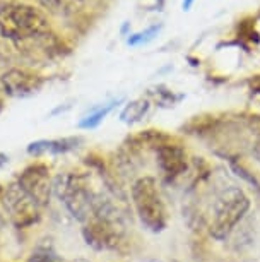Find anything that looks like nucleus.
I'll use <instances>...</instances> for the list:
<instances>
[{"instance_id":"nucleus-3","label":"nucleus","mask_w":260,"mask_h":262,"mask_svg":"<svg viewBox=\"0 0 260 262\" xmlns=\"http://www.w3.org/2000/svg\"><path fill=\"white\" fill-rule=\"evenodd\" d=\"M132 202L140 223L149 231L159 233L166 228V207L153 177H140L132 185Z\"/></svg>"},{"instance_id":"nucleus-16","label":"nucleus","mask_w":260,"mask_h":262,"mask_svg":"<svg viewBox=\"0 0 260 262\" xmlns=\"http://www.w3.org/2000/svg\"><path fill=\"white\" fill-rule=\"evenodd\" d=\"M253 155H255V158H257V161L260 163V139L257 141V144L253 146Z\"/></svg>"},{"instance_id":"nucleus-6","label":"nucleus","mask_w":260,"mask_h":262,"mask_svg":"<svg viewBox=\"0 0 260 262\" xmlns=\"http://www.w3.org/2000/svg\"><path fill=\"white\" fill-rule=\"evenodd\" d=\"M2 204L9 220L17 228H28L40 220L41 206L19 185V182H14L7 187L2 197Z\"/></svg>"},{"instance_id":"nucleus-18","label":"nucleus","mask_w":260,"mask_h":262,"mask_svg":"<svg viewBox=\"0 0 260 262\" xmlns=\"http://www.w3.org/2000/svg\"><path fill=\"white\" fill-rule=\"evenodd\" d=\"M2 108H4V103H2V100H0V112H2Z\"/></svg>"},{"instance_id":"nucleus-11","label":"nucleus","mask_w":260,"mask_h":262,"mask_svg":"<svg viewBox=\"0 0 260 262\" xmlns=\"http://www.w3.org/2000/svg\"><path fill=\"white\" fill-rule=\"evenodd\" d=\"M36 2L48 12L57 14V16H70L81 11L84 6V0H36Z\"/></svg>"},{"instance_id":"nucleus-14","label":"nucleus","mask_w":260,"mask_h":262,"mask_svg":"<svg viewBox=\"0 0 260 262\" xmlns=\"http://www.w3.org/2000/svg\"><path fill=\"white\" fill-rule=\"evenodd\" d=\"M161 26L159 24H154V26H149L146 29V31H140V33H135V34H130V38L127 39V43L132 47H137V45H142V43H147L151 41L156 34L159 33Z\"/></svg>"},{"instance_id":"nucleus-10","label":"nucleus","mask_w":260,"mask_h":262,"mask_svg":"<svg viewBox=\"0 0 260 262\" xmlns=\"http://www.w3.org/2000/svg\"><path fill=\"white\" fill-rule=\"evenodd\" d=\"M82 139L81 137H63V139H43V141H36L31 142L28 146V152L29 155H45V152H50V155H60V152H67L72 151L74 147H77V144H81Z\"/></svg>"},{"instance_id":"nucleus-5","label":"nucleus","mask_w":260,"mask_h":262,"mask_svg":"<svg viewBox=\"0 0 260 262\" xmlns=\"http://www.w3.org/2000/svg\"><path fill=\"white\" fill-rule=\"evenodd\" d=\"M62 185H58V197L65 204L67 211L81 223H86L92 214L98 192H94L86 180L79 175H67L60 179Z\"/></svg>"},{"instance_id":"nucleus-4","label":"nucleus","mask_w":260,"mask_h":262,"mask_svg":"<svg viewBox=\"0 0 260 262\" xmlns=\"http://www.w3.org/2000/svg\"><path fill=\"white\" fill-rule=\"evenodd\" d=\"M250 207V199L238 187H229L221 192L218 201L214 202L212 217H210L209 233L216 240H224L231 235L242 217L247 214Z\"/></svg>"},{"instance_id":"nucleus-17","label":"nucleus","mask_w":260,"mask_h":262,"mask_svg":"<svg viewBox=\"0 0 260 262\" xmlns=\"http://www.w3.org/2000/svg\"><path fill=\"white\" fill-rule=\"evenodd\" d=\"M6 161H7V156H6V155H0V166H2Z\"/></svg>"},{"instance_id":"nucleus-13","label":"nucleus","mask_w":260,"mask_h":262,"mask_svg":"<svg viewBox=\"0 0 260 262\" xmlns=\"http://www.w3.org/2000/svg\"><path fill=\"white\" fill-rule=\"evenodd\" d=\"M115 105H116V103H108V105L98 108V110H94L92 113H89L87 117L82 118V120L79 122V127H82V128H94V127H98L103 120H105V117L108 115V113L113 110Z\"/></svg>"},{"instance_id":"nucleus-1","label":"nucleus","mask_w":260,"mask_h":262,"mask_svg":"<svg viewBox=\"0 0 260 262\" xmlns=\"http://www.w3.org/2000/svg\"><path fill=\"white\" fill-rule=\"evenodd\" d=\"M0 34L17 45H22L48 38L50 23L45 14L34 6L9 2L0 6Z\"/></svg>"},{"instance_id":"nucleus-7","label":"nucleus","mask_w":260,"mask_h":262,"mask_svg":"<svg viewBox=\"0 0 260 262\" xmlns=\"http://www.w3.org/2000/svg\"><path fill=\"white\" fill-rule=\"evenodd\" d=\"M43 77L26 69H9L0 76V86L11 98H29L43 88Z\"/></svg>"},{"instance_id":"nucleus-2","label":"nucleus","mask_w":260,"mask_h":262,"mask_svg":"<svg viewBox=\"0 0 260 262\" xmlns=\"http://www.w3.org/2000/svg\"><path fill=\"white\" fill-rule=\"evenodd\" d=\"M82 235L87 245L96 250H113L124 238V217L113 202L103 194H98L94 209H92L91 217L84 223Z\"/></svg>"},{"instance_id":"nucleus-12","label":"nucleus","mask_w":260,"mask_h":262,"mask_svg":"<svg viewBox=\"0 0 260 262\" xmlns=\"http://www.w3.org/2000/svg\"><path fill=\"white\" fill-rule=\"evenodd\" d=\"M147 110H149V101L140 98V100L130 101L129 105L124 108L120 118H122V122H125V123H135V122H139L140 118H144Z\"/></svg>"},{"instance_id":"nucleus-9","label":"nucleus","mask_w":260,"mask_h":262,"mask_svg":"<svg viewBox=\"0 0 260 262\" xmlns=\"http://www.w3.org/2000/svg\"><path fill=\"white\" fill-rule=\"evenodd\" d=\"M158 165L159 170L164 173L168 179H176L187 171L188 161L187 155L180 146L175 144H163L158 149Z\"/></svg>"},{"instance_id":"nucleus-15","label":"nucleus","mask_w":260,"mask_h":262,"mask_svg":"<svg viewBox=\"0 0 260 262\" xmlns=\"http://www.w3.org/2000/svg\"><path fill=\"white\" fill-rule=\"evenodd\" d=\"M195 0H183V4H181V7H183V11H190L194 6Z\"/></svg>"},{"instance_id":"nucleus-8","label":"nucleus","mask_w":260,"mask_h":262,"mask_svg":"<svg viewBox=\"0 0 260 262\" xmlns=\"http://www.w3.org/2000/svg\"><path fill=\"white\" fill-rule=\"evenodd\" d=\"M17 182L40 206L48 204L52 194V180H50V171H48V168L45 165L34 163V165L24 168L22 173L19 175Z\"/></svg>"}]
</instances>
